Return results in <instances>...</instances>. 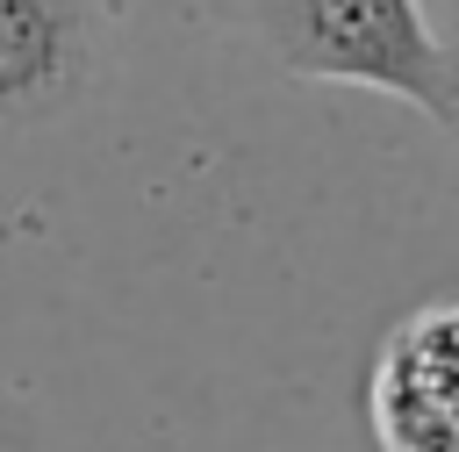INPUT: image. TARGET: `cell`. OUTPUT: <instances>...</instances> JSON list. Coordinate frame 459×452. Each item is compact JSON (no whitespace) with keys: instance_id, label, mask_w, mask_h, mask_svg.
Masks as SVG:
<instances>
[{"instance_id":"2","label":"cell","mask_w":459,"mask_h":452,"mask_svg":"<svg viewBox=\"0 0 459 452\" xmlns=\"http://www.w3.org/2000/svg\"><path fill=\"white\" fill-rule=\"evenodd\" d=\"M380 452H459V301H430L387 330L373 366Z\"/></svg>"},{"instance_id":"1","label":"cell","mask_w":459,"mask_h":452,"mask_svg":"<svg viewBox=\"0 0 459 452\" xmlns=\"http://www.w3.org/2000/svg\"><path fill=\"white\" fill-rule=\"evenodd\" d=\"M251 22L294 79L394 93L459 136V50L416 0H251Z\"/></svg>"},{"instance_id":"3","label":"cell","mask_w":459,"mask_h":452,"mask_svg":"<svg viewBox=\"0 0 459 452\" xmlns=\"http://www.w3.org/2000/svg\"><path fill=\"white\" fill-rule=\"evenodd\" d=\"M86 72H93L86 0H0V122L72 108Z\"/></svg>"}]
</instances>
